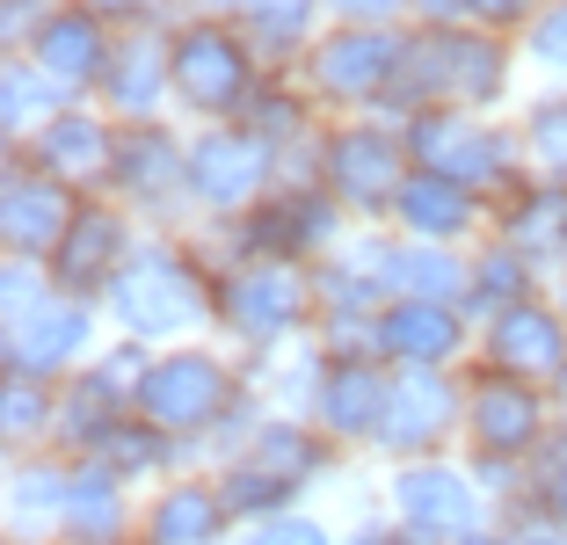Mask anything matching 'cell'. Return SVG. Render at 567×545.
<instances>
[{"label": "cell", "mask_w": 567, "mask_h": 545, "mask_svg": "<svg viewBox=\"0 0 567 545\" xmlns=\"http://www.w3.org/2000/svg\"><path fill=\"white\" fill-rule=\"evenodd\" d=\"M393 516H401L408 538H430V545H458L466 531H481V495L451 465H408L393 480Z\"/></svg>", "instance_id": "1"}, {"label": "cell", "mask_w": 567, "mask_h": 545, "mask_svg": "<svg viewBox=\"0 0 567 545\" xmlns=\"http://www.w3.org/2000/svg\"><path fill=\"white\" fill-rule=\"evenodd\" d=\"M117 313L132 320L138 335H175V328H189V320L204 313V298H197V284H189L175 263L146 255L138 269L117 277Z\"/></svg>", "instance_id": "2"}, {"label": "cell", "mask_w": 567, "mask_h": 545, "mask_svg": "<svg viewBox=\"0 0 567 545\" xmlns=\"http://www.w3.org/2000/svg\"><path fill=\"white\" fill-rule=\"evenodd\" d=\"M138 400H146L153 430H204L218 414V400H226V379H218L212 357H167Z\"/></svg>", "instance_id": "3"}, {"label": "cell", "mask_w": 567, "mask_h": 545, "mask_svg": "<svg viewBox=\"0 0 567 545\" xmlns=\"http://www.w3.org/2000/svg\"><path fill=\"white\" fill-rule=\"evenodd\" d=\"M444 430H451V393L430 379V371H415L408 385L385 393V414H379V444L385 451H436Z\"/></svg>", "instance_id": "4"}, {"label": "cell", "mask_w": 567, "mask_h": 545, "mask_svg": "<svg viewBox=\"0 0 567 545\" xmlns=\"http://www.w3.org/2000/svg\"><path fill=\"white\" fill-rule=\"evenodd\" d=\"M175 88H183L197 110H226V102L248 88V66H240V51L218 30H197V37H183V51H175Z\"/></svg>", "instance_id": "5"}, {"label": "cell", "mask_w": 567, "mask_h": 545, "mask_svg": "<svg viewBox=\"0 0 567 545\" xmlns=\"http://www.w3.org/2000/svg\"><path fill=\"white\" fill-rule=\"evenodd\" d=\"M226 495L218 487H175V495L153 502L146 516V545H218L226 538Z\"/></svg>", "instance_id": "6"}, {"label": "cell", "mask_w": 567, "mask_h": 545, "mask_svg": "<svg viewBox=\"0 0 567 545\" xmlns=\"http://www.w3.org/2000/svg\"><path fill=\"white\" fill-rule=\"evenodd\" d=\"M66 545H117L124 538V495H117V473L110 465H87L73 473V495H66V524H59Z\"/></svg>", "instance_id": "7"}, {"label": "cell", "mask_w": 567, "mask_h": 545, "mask_svg": "<svg viewBox=\"0 0 567 545\" xmlns=\"http://www.w3.org/2000/svg\"><path fill=\"white\" fill-rule=\"evenodd\" d=\"M299 277L291 269H248V277L226 291V313H234V328L248 335H284L291 320H299Z\"/></svg>", "instance_id": "8"}, {"label": "cell", "mask_w": 567, "mask_h": 545, "mask_svg": "<svg viewBox=\"0 0 567 545\" xmlns=\"http://www.w3.org/2000/svg\"><path fill=\"white\" fill-rule=\"evenodd\" d=\"M328 175H334V189H342V197H357V204H385V197H393V138H379V132L334 138Z\"/></svg>", "instance_id": "9"}, {"label": "cell", "mask_w": 567, "mask_h": 545, "mask_svg": "<svg viewBox=\"0 0 567 545\" xmlns=\"http://www.w3.org/2000/svg\"><path fill=\"white\" fill-rule=\"evenodd\" d=\"M473 436H481V451H524L538 436V400L517 393V385H487L481 400H473Z\"/></svg>", "instance_id": "10"}, {"label": "cell", "mask_w": 567, "mask_h": 545, "mask_svg": "<svg viewBox=\"0 0 567 545\" xmlns=\"http://www.w3.org/2000/svg\"><path fill=\"white\" fill-rule=\"evenodd\" d=\"M393 59H401L393 37H334V44L320 51V81L342 88V95H364V88H379L385 73H393Z\"/></svg>", "instance_id": "11"}, {"label": "cell", "mask_w": 567, "mask_h": 545, "mask_svg": "<svg viewBox=\"0 0 567 545\" xmlns=\"http://www.w3.org/2000/svg\"><path fill=\"white\" fill-rule=\"evenodd\" d=\"M66 495H73V480H66V473L22 465V473H16V487H8V524H16V538L59 531V524H66Z\"/></svg>", "instance_id": "12"}, {"label": "cell", "mask_w": 567, "mask_h": 545, "mask_svg": "<svg viewBox=\"0 0 567 545\" xmlns=\"http://www.w3.org/2000/svg\"><path fill=\"white\" fill-rule=\"evenodd\" d=\"M262 182V153L248 146V138H212V146L197 153V189L212 204H240Z\"/></svg>", "instance_id": "13"}, {"label": "cell", "mask_w": 567, "mask_h": 545, "mask_svg": "<svg viewBox=\"0 0 567 545\" xmlns=\"http://www.w3.org/2000/svg\"><path fill=\"white\" fill-rule=\"evenodd\" d=\"M422 153H430L444 175H495V161H502V146L487 132H473V124H451V116H430L422 124Z\"/></svg>", "instance_id": "14"}, {"label": "cell", "mask_w": 567, "mask_h": 545, "mask_svg": "<svg viewBox=\"0 0 567 545\" xmlns=\"http://www.w3.org/2000/svg\"><path fill=\"white\" fill-rule=\"evenodd\" d=\"M66 233V197L51 182H8V240L16 248H44Z\"/></svg>", "instance_id": "15"}, {"label": "cell", "mask_w": 567, "mask_h": 545, "mask_svg": "<svg viewBox=\"0 0 567 545\" xmlns=\"http://www.w3.org/2000/svg\"><path fill=\"white\" fill-rule=\"evenodd\" d=\"M385 349H401V357L415 363H436L458 349V328H451V313H436V306H401V313H385Z\"/></svg>", "instance_id": "16"}, {"label": "cell", "mask_w": 567, "mask_h": 545, "mask_svg": "<svg viewBox=\"0 0 567 545\" xmlns=\"http://www.w3.org/2000/svg\"><path fill=\"white\" fill-rule=\"evenodd\" d=\"M37 51H44V66H51V73H66V81H87V73H102V37H95V22H87V16L44 22Z\"/></svg>", "instance_id": "17"}, {"label": "cell", "mask_w": 567, "mask_h": 545, "mask_svg": "<svg viewBox=\"0 0 567 545\" xmlns=\"http://www.w3.org/2000/svg\"><path fill=\"white\" fill-rule=\"evenodd\" d=\"M495 349H502V363H517V371H560V328H553L546 313H502Z\"/></svg>", "instance_id": "18"}, {"label": "cell", "mask_w": 567, "mask_h": 545, "mask_svg": "<svg viewBox=\"0 0 567 545\" xmlns=\"http://www.w3.org/2000/svg\"><path fill=\"white\" fill-rule=\"evenodd\" d=\"M81 335H87L81 313H37L30 328L16 335V363H22V371H51L59 357H73V349H81Z\"/></svg>", "instance_id": "19"}, {"label": "cell", "mask_w": 567, "mask_h": 545, "mask_svg": "<svg viewBox=\"0 0 567 545\" xmlns=\"http://www.w3.org/2000/svg\"><path fill=\"white\" fill-rule=\"evenodd\" d=\"M320 414H328L342 436H357V430H379V414H385V393L364 379V371H334V385H328V400H320Z\"/></svg>", "instance_id": "20"}, {"label": "cell", "mask_w": 567, "mask_h": 545, "mask_svg": "<svg viewBox=\"0 0 567 545\" xmlns=\"http://www.w3.org/2000/svg\"><path fill=\"white\" fill-rule=\"evenodd\" d=\"M110 255H117V226H110V218H81L73 240L59 248V277L66 284H95V269H110Z\"/></svg>", "instance_id": "21"}, {"label": "cell", "mask_w": 567, "mask_h": 545, "mask_svg": "<svg viewBox=\"0 0 567 545\" xmlns=\"http://www.w3.org/2000/svg\"><path fill=\"white\" fill-rule=\"evenodd\" d=\"M436 73H444L458 95H487L495 73H502V59H495V44H466V37H451V44H436Z\"/></svg>", "instance_id": "22"}, {"label": "cell", "mask_w": 567, "mask_h": 545, "mask_svg": "<svg viewBox=\"0 0 567 545\" xmlns=\"http://www.w3.org/2000/svg\"><path fill=\"white\" fill-rule=\"evenodd\" d=\"M255 465H262L269 480H284V487H291V495H299L306 480L320 473V451L306 444L299 430H269V436H262V451H255Z\"/></svg>", "instance_id": "23"}, {"label": "cell", "mask_w": 567, "mask_h": 545, "mask_svg": "<svg viewBox=\"0 0 567 545\" xmlns=\"http://www.w3.org/2000/svg\"><path fill=\"white\" fill-rule=\"evenodd\" d=\"M102 153H110V146H102V132H95V124H81V116H66V124H51V132H44V161L66 167V175H95Z\"/></svg>", "instance_id": "24"}, {"label": "cell", "mask_w": 567, "mask_h": 545, "mask_svg": "<svg viewBox=\"0 0 567 545\" xmlns=\"http://www.w3.org/2000/svg\"><path fill=\"white\" fill-rule=\"evenodd\" d=\"M401 212L415 218L422 233H458V226H466V197L444 189V182H415V189H401Z\"/></svg>", "instance_id": "25"}, {"label": "cell", "mask_w": 567, "mask_h": 545, "mask_svg": "<svg viewBox=\"0 0 567 545\" xmlns=\"http://www.w3.org/2000/svg\"><path fill=\"white\" fill-rule=\"evenodd\" d=\"M102 451H110V473H146V465H161L167 459V444H161V430H102Z\"/></svg>", "instance_id": "26"}, {"label": "cell", "mask_w": 567, "mask_h": 545, "mask_svg": "<svg viewBox=\"0 0 567 545\" xmlns=\"http://www.w3.org/2000/svg\"><path fill=\"white\" fill-rule=\"evenodd\" d=\"M110 81H117V95H124V102H146V95H153V81H161V44H153V37L124 44V59L110 66Z\"/></svg>", "instance_id": "27"}, {"label": "cell", "mask_w": 567, "mask_h": 545, "mask_svg": "<svg viewBox=\"0 0 567 545\" xmlns=\"http://www.w3.org/2000/svg\"><path fill=\"white\" fill-rule=\"evenodd\" d=\"M517 240H524V248H553V240H567V197H538V204H524Z\"/></svg>", "instance_id": "28"}, {"label": "cell", "mask_w": 567, "mask_h": 545, "mask_svg": "<svg viewBox=\"0 0 567 545\" xmlns=\"http://www.w3.org/2000/svg\"><path fill=\"white\" fill-rule=\"evenodd\" d=\"M240 545H328V531H320L313 516H291V510H284V516H269V524H255Z\"/></svg>", "instance_id": "29"}, {"label": "cell", "mask_w": 567, "mask_h": 545, "mask_svg": "<svg viewBox=\"0 0 567 545\" xmlns=\"http://www.w3.org/2000/svg\"><path fill=\"white\" fill-rule=\"evenodd\" d=\"M306 16H313V0H255V30L262 37H299Z\"/></svg>", "instance_id": "30"}, {"label": "cell", "mask_w": 567, "mask_h": 545, "mask_svg": "<svg viewBox=\"0 0 567 545\" xmlns=\"http://www.w3.org/2000/svg\"><path fill=\"white\" fill-rule=\"evenodd\" d=\"M532 138H538V153H546V161L567 175V102H546V110H538Z\"/></svg>", "instance_id": "31"}, {"label": "cell", "mask_w": 567, "mask_h": 545, "mask_svg": "<svg viewBox=\"0 0 567 545\" xmlns=\"http://www.w3.org/2000/svg\"><path fill=\"white\" fill-rule=\"evenodd\" d=\"M167 161H175L167 138H132V167H124V175H132L138 189H153V182H167Z\"/></svg>", "instance_id": "32"}, {"label": "cell", "mask_w": 567, "mask_h": 545, "mask_svg": "<svg viewBox=\"0 0 567 545\" xmlns=\"http://www.w3.org/2000/svg\"><path fill=\"white\" fill-rule=\"evenodd\" d=\"M401 269H408V277H415V284H422V291H430V298H444V291H458V269H451V263H444V255H408V263H401Z\"/></svg>", "instance_id": "33"}, {"label": "cell", "mask_w": 567, "mask_h": 545, "mask_svg": "<svg viewBox=\"0 0 567 545\" xmlns=\"http://www.w3.org/2000/svg\"><path fill=\"white\" fill-rule=\"evenodd\" d=\"M546 524L567 531V444L553 451V465H546Z\"/></svg>", "instance_id": "34"}, {"label": "cell", "mask_w": 567, "mask_h": 545, "mask_svg": "<svg viewBox=\"0 0 567 545\" xmlns=\"http://www.w3.org/2000/svg\"><path fill=\"white\" fill-rule=\"evenodd\" d=\"M30 430H37V393L16 385V393H8V436H30Z\"/></svg>", "instance_id": "35"}, {"label": "cell", "mask_w": 567, "mask_h": 545, "mask_svg": "<svg viewBox=\"0 0 567 545\" xmlns=\"http://www.w3.org/2000/svg\"><path fill=\"white\" fill-rule=\"evenodd\" d=\"M538 59H567V8L538 30Z\"/></svg>", "instance_id": "36"}, {"label": "cell", "mask_w": 567, "mask_h": 545, "mask_svg": "<svg viewBox=\"0 0 567 545\" xmlns=\"http://www.w3.org/2000/svg\"><path fill=\"white\" fill-rule=\"evenodd\" d=\"M8 116H16V124H22V116H30V81H22V73H16V81H8Z\"/></svg>", "instance_id": "37"}, {"label": "cell", "mask_w": 567, "mask_h": 545, "mask_svg": "<svg viewBox=\"0 0 567 545\" xmlns=\"http://www.w3.org/2000/svg\"><path fill=\"white\" fill-rule=\"evenodd\" d=\"M517 545H567V531H560V524H538V531H524Z\"/></svg>", "instance_id": "38"}, {"label": "cell", "mask_w": 567, "mask_h": 545, "mask_svg": "<svg viewBox=\"0 0 567 545\" xmlns=\"http://www.w3.org/2000/svg\"><path fill=\"white\" fill-rule=\"evenodd\" d=\"M334 8H350V16H379V8H393V0H334Z\"/></svg>", "instance_id": "39"}, {"label": "cell", "mask_w": 567, "mask_h": 545, "mask_svg": "<svg viewBox=\"0 0 567 545\" xmlns=\"http://www.w3.org/2000/svg\"><path fill=\"white\" fill-rule=\"evenodd\" d=\"M458 545H517V538H495V531H466Z\"/></svg>", "instance_id": "40"}, {"label": "cell", "mask_w": 567, "mask_h": 545, "mask_svg": "<svg viewBox=\"0 0 567 545\" xmlns=\"http://www.w3.org/2000/svg\"><path fill=\"white\" fill-rule=\"evenodd\" d=\"M481 8H487V16H517L524 0H481Z\"/></svg>", "instance_id": "41"}, {"label": "cell", "mask_w": 567, "mask_h": 545, "mask_svg": "<svg viewBox=\"0 0 567 545\" xmlns=\"http://www.w3.org/2000/svg\"><path fill=\"white\" fill-rule=\"evenodd\" d=\"M95 8H110V16H124V8H138V0H95Z\"/></svg>", "instance_id": "42"}]
</instances>
